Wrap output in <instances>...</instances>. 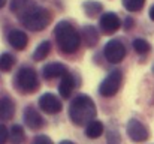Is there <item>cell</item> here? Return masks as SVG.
<instances>
[{"instance_id": "6da1fadb", "label": "cell", "mask_w": 154, "mask_h": 144, "mask_svg": "<svg viewBox=\"0 0 154 144\" xmlns=\"http://www.w3.org/2000/svg\"><path fill=\"white\" fill-rule=\"evenodd\" d=\"M69 117L78 126L90 125L96 117V105L91 98L87 95L75 96V99L69 105Z\"/></svg>"}, {"instance_id": "7a4b0ae2", "label": "cell", "mask_w": 154, "mask_h": 144, "mask_svg": "<svg viewBox=\"0 0 154 144\" xmlns=\"http://www.w3.org/2000/svg\"><path fill=\"white\" fill-rule=\"evenodd\" d=\"M54 35H55V39H57V44L60 50L66 54H72L75 53L79 44H81V38L78 35V32L75 30V27L67 23V21H60L55 29H54Z\"/></svg>"}, {"instance_id": "3957f363", "label": "cell", "mask_w": 154, "mask_h": 144, "mask_svg": "<svg viewBox=\"0 0 154 144\" xmlns=\"http://www.w3.org/2000/svg\"><path fill=\"white\" fill-rule=\"evenodd\" d=\"M23 26L32 32H41L44 29H47V26L51 21V14L48 9L42 8V6H35L30 12H27L21 20Z\"/></svg>"}, {"instance_id": "277c9868", "label": "cell", "mask_w": 154, "mask_h": 144, "mask_svg": "<svg viewBox=\"0 0 154 144\" xmlns=\"http://www.w3.org/2000/svg\"><path fill=\"white\" fill-rule=\"evenodd\" d=\"M15 83H17V87L23 93H33L38 89V86H39L38 74H36L35 69H32L29 66H24V68H21L18 71Z\"/></svg>"}, {"instance_id": "5b68a950", "label": "cell", "mask_w": 154, "mask_h": 144, "mask_svg": "<svg viewBox=\"0 0 154 144\" xmlns=\"http://www.w3.org/2000/svg\"><path fill=\"white\" fill-rule=\"evenodd\" d=\"M121 81H123V72L120 69H114L99 86V93L105 98H111L114 96L118 90H120V86H121Z\"/></svg>"}, {"instance_id": "8992f818", "label": "cell", "mask_w": 154, "mask_h": 144, "mask_svg": "<svg viewBox=\"0 0 154 144\" xmlns=\"http://www.w3.org/2000/svg\"><path fill=\"white\" fill-rule=\"evenodd\" d=\"M103 54L108 62L111 63H120L126 57V47L121 41L118 39H111L103 50Z\"/></svg>"}, {"instance_id": "52a82bcc", "label": "cell", "mask_w": 154, "mask_h": 144, "mask_svg": "<svg viewBox=\"0 0 154 144\" xmlns=\"http://www.w3.org/2000/svg\"><path fill=\"white\" fill-rule=\"evenodd\" d=\"M126 131H127L129 138H130L132 141H135V143H142V141H147V140H148V137H150L148 129H147V128H145V126L139 122V120H136V119L129 120Z\"/></svg>"}, {"instance_id": "ba28073f", "label": "cell", "mask_w": 154, "mask_h": 144, "mask_svg": "<svg viewBox=\"0 0 154 144\" xmlns=\"http://www.w3.org/2000/svg\"><path fill=\"white\" fill-rule=\"evenodd\" d=\"M99 26H100V30L106 35H112L115 33L120 27H121V21L120 18L117 17V14L114 12H106L100 17V21H99Z\"/></svg>"}, {"instance_id": "9c48e42d", "label": "cell", "mask_w": 154, "mask_h": 144, "mask_svg": "<svg viewBox=\"0 0 154 144\" xmlns=\"http://www.w3.org/2000/svg\"><path fill=\"white\" fill-rule=\"evenodd\" d=\"M39 108L48 114H57L61 110V101L52 93H44L39 98Z\"/></svg>"}, {"instance_id": "30bf717a", "label": "cell", "mask_w": 154, "mask_h": 144, "mask_svg": "<svg viewBox=\"0 0 154 144\" xmlns=\"http://www.w3.org/2000/svg\"><path fill=\"white\" fill-rule=\"evenodd\" d=\"M24 123L33 129V131H38L44 126V117L39 114V111H36L33 107H27L24 110Z\"/></svg>"}, {"instance_id": "8fae6325", "label": "cell", "mask_w": 154, "mask_h": 144, "mask_svg": "<svg viewBox=\"0 0 154 144\" xmlns=\"http://www.w3.org/2000/svg\"><path fill=\"white\" fill-rule=\"evenodd\" d=\"M36 5L33 3V0H12L11 2V11L21 20L27 12H30Z\"/></svg>"}, {"instance_id": "7c38bea8", "label": "cell", "mask_w": 154, "mask_h": 144, "mask_svg": "<svg viewBox=\"0 0 154 144\" xmlns=\"http://www.w3.org/2000/svg\"><path fill=\"white\" fill-rule=\"evenodd\" d=\"M8 41L15 50H24L27 47V42H29L27 35L21 30H11L9 35H8Z\"/></svg>"}, {"instance_id": "4fadbf2b", "label": "cell", "mask_w": 154, "mask_h": 144, "mask_svg": "<svg viewBox=\"0 0 154 144\" xmlns=\"http://www.w3.org/2000/svg\"><path fill=\"white\" fill-rule=\"evenodd\" d=\"M42 74L47 80H52L55 77H60V75H66V66L63 63H48L44 66L42 69Z\"/></svg>"}, {"instance_id": "5bb4252c", "label": "cell", "mask_w": 154, "mask_h": 144, "mask_svg": "<svg viewBox=\"0 0 154 144\" xmlns=\"http://www.w3.org/2000/svg\"><path fill=\"white\" fill-rule=\"evenodd\" d=\"M73 86H75V81H73V77L70 74H66L63 75L61 81H60V86H58V92H60V96L63 99H67L70 98L72 92H73Z\"/></svg>"}, {"instance_id": "9a60e30c", "label": "cell", "mask_w": 154, "mask_h": 144, "mask_svg": "<svg viewBox=\"0 0 154 144\" xmlns=\"http://www.w3.org/2000/svg\"><path fill=\"white\" fill-rule=\"evenodd\" d=\"M15 113V105L9 98H0V120H11Z\"/></svg>"}, {"instance_id": "2e32d148", "label": "cell", "mask_w": 154, "mask_h": 144, "mask_svg": "<svg viewBox=\"0 0 154 144\" xmlns=\"http://www.w3.org/2000/svg\"><path fill=\"white\" fill-rule=\"evenodd\" d=\"M103 123L102 122H99V120H93L90 125H87V128H85V135L88 137V138H99L100 135L103 134Z\"/></svg>"}, {"instance_id": "e0dca14e", "label": "cell", "mask_w": 154, "mask_h": 144, "mask_svg": "<svg viewBox=\"0 0 154 144\" xmlns=\"http://www.w3.org/2000/svg\"><path fill=\"white\" fill-rule=\"evenodd\" d=\"M82 35H84V39H85V44L88 47H94L99 41V35H97V30L93 27V26H85L82 29Z\"/></svg>"}, {"instance_id": "ac0fdd59", "label": "cell", "mask_w": 154, "mask_h": 144, "mask_svg": "<svg viewBox=\"0 0 154 144\" xmlns=\"http://www.w3.org/2000/svg\"><path fill=\"white\" fill-rule=\"evenodd\" d=\"M50 51H51V42H50V41H44L42 44H39V45L36 47L35 53H33V59H35L36 62L44 60V59H47V56L50 54Z\"/></svg>"}, {"instance_id": "d6986e66", "label": "cell", "mask_w": 154, "mask_h": 144, "mask_svg": "<svg viewBox=\"0 0 154 144\" xmlns=\"http://www.w3.org/2000/svg\"><path fill=\"white\" fill-rule=\"evenodd\" d=\"M24 138H26L24 129L20 125H14L11 128V132H9V141H11V144H23Z\"/></svg>"}, {"instance_id": "ffe728a7", "label": "cell", "mask_w": 154, "mask_h": 144, "mask_svg": "<svg viewBox=\"0 0 154 144\" xmlns=\"http://www.w3.org/2000/svg\"><path fill=\"white\" fill-rule=\"evenodd\" d=\"M84 11H85V15H88L90 18H94L97 17V14L102 11V5L97 3V2H85L82 5Z\"/></svg>"}, {"instance_id": "44dd1931", "label": "cell", "mask_w": 154, "mask_h": 144, "mask_svg": "<svg viewBox=\"0 0 154 144\" xmlns=\"http://www.w3.org/2000/svg\"><path fill=\"white\" fill-rule=\"evenodd\" d=\"M14 63H15V60H14V57H12L9 53H3V54L0 56V71H2V72L11 71L12 66H14Z\"/></svg>"}, {"instance_id": "7402d4cb", "label": "cell", "mask_w": 154, "mask_h": 144, "mask_svg": "<svg viewBox=\"0 0 154 144\" xmlns=\"http://www.w3.org/2000/svg\"><path fill=\"white\" fill-rule=\"evenodd\" d=\"M145 0H123V6L129 11V12H138L144 8Z\"/></svg>"}, {"instance_id": "603a6c76", "label": "cell", "mask_w": 154, "mask_h": 144, "mask_svg": "<svg viewBox=\"0 0 154 144\" xmlns=\"http://www.w3.org/2000/svg\"><path fill=\"white\" fill-rule=\"evenodd\" d=\"M132 45H133L135 51H136L138 54H147V53L150 51V48H151L147 41H144V39H141V38L135 39V41L132 42Z\"/></svg>"}, {"instance_id": "cb8c5ba5", "label": "cell", "mask_w": 154, "mask_h": 144, "mask_svg": "<svg viewBox=\"0 0 154 144\" xmlns=\"http://www.w3.org/2000/svg\"><path fill=\"white\" fill-rule=\"evenodd\" d=\"M106 141H108V144H121V137H120L117 128H109L108 129Z\"/></svg>"}, {"instance_id": "d4e9b609", "label": "cell", "mask_w": 154, "mask_h": 144, "mask_svg": "<svg viewBox=\"0 0 154 144\" xmlns=\"http://www.w3.org/2000/svg\"><path fill=\"white\" fill-rule=\"evenodd\" d=\"M32 144H54V143L51 141V138L47 137V135H38V137H35Z\"/></svg>"}, {"instance_id": "484cf974", "label": "cell", "mask_w": 154, "mask_h": 144, "mask_svg": "<svg viewBox=\"0 0 154 144\" xmlns=\"http://www.w3.org/2000/svg\"><path fill=\"white\" fill-rule=\"evenodd\" d=\"M9 138V132L5 125H0V144H5Z\"/></svg>"}, {"instance_id": "4316f807", "label": "cell", "mask_w": 154, "mask_h": 144, "mask_svg": "<svg viewBox=\"0 0 154 144\" xmlns=\"http://www.w3.org/2000/svg\"><path fill=\"white\" fill-rule=\"evenodd\" d=\"M123 26H124V29H126V30H130V29H132V26H133V20H132V18H126Z\"/></svg>"}, {"instance_id": "83f0119b", "label": "cell", "mask_w": 154, "mask_h": 144, "mask_svg": "<svg viewBox=\"0 0 154 144\" xmlns=\"http://www.w3.org/2000/svg\"><path fill=\"white\" fill-rule=\"evenodd\" d=\"M150 18H151V20L154 21V5L151 6V8H150Z\"/></svg>"}, {"instance_id": "f1b7e54d", "label": "cell", "mask_w": 154, "mask_h": 144, "mask_svg": "<svg viewBox=\"0 0 154 144\" xmlns=\"http://www.w3.org/2000/svg\"><path fill=\"white\" fill-rule=\"evenodd\" d=\"M60 144H73V143H72V141H69V140H63Z\"/></svg>"}, {"instance_id": "f546056e", "label": "cell", "mask_w": 154, "mask_h": 144, "mask_svg": "<svg viewBox=\"0 0 154 144\" xmlns=\"http://www.w3.org/2000/svg\"><path fill=\"white\" fill-rule=\"evenodd\" d=\"M6 5V0H0V8H3Z\"/></svg>"}, {"instance_id": "4dcf8cb0", "label": "cell", "mask_w": 154, "mask_h": 144, "mask_svg": "<svg viewBox=\"0 0 154 144\" xmlns=\"http://www.w3.org/2000/svg\"><path fill=\"white\" fill-rule=\"evenodd\" d=\"M153 71H154V66H153Z\"/></svg>"}]
</instances>
